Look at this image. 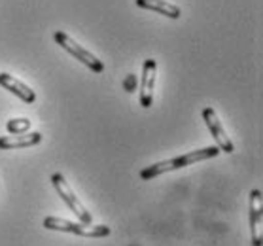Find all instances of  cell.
<instances>
[{"label":"cell","instance_id":"1","mask_svg":"<svg viewBox=\"0 0 263 246\" xmlns=\"http://www.w3.org/2000/svg\"><path fill=\"white\" fill-rule=\"evenodd\" d=\"M218 154H220V148H218V146H206L203 150L190 152V154H184V156L173 157V159H167V161L154 163V165H149V167H144L142 171H140V178H142V180H152V178L161 176V174H165V173H171V171H178V168L190 167L193 163L204 161V159H212V157H216Z\"/></svg>","mask_w":263,"mask_h":246},{"label":"cell","instance_id":"2","mask_svg":"<svg viewBox=\"0 0 263 246\" xmlns=\"http://www.w3.org/2000/svg\"><path fill=\"white\" fill-rule=\"evenodd\" d=\"M44 228L49 229V231H65V233H74L80 235V237H87V239H102V237H108L112 229L108 225H85V223H74L70 220H65V218H57V216H46L44 218Z\"/></svg>","mask_w":263,"mask_h":246},{"label":"cell","instance_id":"3","mask_svg":"<svg viewBox=\"0 0 263 246\" xmlns=\"http://www.w3.org/2000/svg\"><path fill=\"white\" fill-rule=\"evenodd\" d=\"M51 184H53V187L57 190L59 197L66 203V206H68V209H70L72 212L78 216L80 222L85 223V225H91V223H93V216H91L89 212H87V209H85L84 204H82V201L76 197V193L72 192L70 184L66 182L65 176H63L61 173L51 174Z\"/></svg>","mask_w":263,"mask_h":246},{"label":"cell","instance_id":"4","mask_svg":"<svg viewBox=\"0 0 263 246\" xmlns=\"http://www.w3.org/2000/svg\"><path fill=\"white\" fill-rule=\"evenodd\" d=\"M53 38H55V42L59 44L65 51H68L72 57H76L80 63H84V65L87 66V68H91L93 72H102V70H104V63H102L97 55H93L91 51H87L85 48H82L76 40H72L66 32H63V30H55Z\"/></svg>","mask_w":263,"mask_h":246},{"label":"cell","instance_id":"5","mask_svg":"<svg viewBox=\"0 0 263 246\" xmlns=\"http://www.w3.org/2000/svg\"><path fill=\"white\" fill-rule=\"evenodd\" d=\"M203 120H204V123H206V127H209L210 135L214 137L216 146L220 148V152L233 154L235 144L231 142V138L228 137V133H226V129H223V125H221L220 118H218V114H216V110L212 108V106L203 108Z\"/></svg>","mask_w":263,"mask_h":246},{"label":"cell","instance_id":"6","mask_svg":"<svg viewBox=\"0 0 263 246\" xmlns=\"http://www.w3.org/2000/svg\"><path fill=\"white\" fill-rule=\"evenodd\" d=\"M263 228V193L261 190H252L250 192V233H252V246H261Z\"/></svg>","mask_w":263,"mask_h":246},{"label":"cell","instance_id":"7","mask_svg":"<svg viewBox=\"0 0 263 246\" xmlns=\"http://www.w3.org/2000/svg\"><path fill=\"white\" fill-rule=\"evenodd\" d=\"M156 74H157V61L146 59L142 66V78H140V106L149 108L154 104V89H156Z\"/></svg>","mask_w":263,"mask_h":246},{"label":"cell","instance_id":"8","mask_svg":"<svg viewBox=\"0 0 263 246\" xmlns=\"http://www.w3.org/2000/svg\"><path fill=\"white\" fill-rule=\"evenodd\" d=\"M0 87L8 89L10 93L19 97L23 102H27V104H32V102L36 101L34 91L30 89L27 84H23L21 80H17L15 76H12V74H8V72H0Z\"/></svg>","mask_w":263,"mask_h":246},{"label":"cell","instance_id":"9","mask_svg":"<svg viewBox=\"0 0 263 246\" xmlns=\"http://www.w3.org/2000/svg\"><path fill=\"white\" fill-rule=\"evenodd\" d=\"M42 142V135L38 131L23 133V135H10L0 137V150H21V148H32Z\"/></svg>","mask_w":263,"mask_h":246},{"label":"cell","instance_id":"10","mask_svg":"<svg viewBox=\"0 0 263 246\" xmlns=\"http://www.w3.org/2000/svg\"><path fill=\"white\" fill-rule=\"evenodd\" d=\"M138 8H144V10H152V12H157L165 15L168 19H178L182 15V10H180L176 4H171L167 0H135Z\"/></svg>","mask_w":263,"mask_h":246},{"label":"cell","instance_id":"11","mask_svg":"<svg viewBox=\"0 0 263 246\" xmlns=\"http://www.w3.org/2000/svg\"><path fill=\"white\" fill-rule=\"evenodd\" d=\"M6 129L10 135H23L30 129L29 118H13L6 123Z\"/></svg>","mask_w":263,"mask_h":246},{"label":"cell","instance_id":"12","mask_svg":"<svg viewBox=\"0 0 263 246\" xmlns=\"http://www.w3.org/2000/svg\"><path fill=\"white\" fill-rule=\"evenodd\" d=\"M123 87H125V91H135V87H137V76H133V74H129L125 78V82H123Z\"/></svg>","mask_w":263,"mask_h":246}]
</instances>
